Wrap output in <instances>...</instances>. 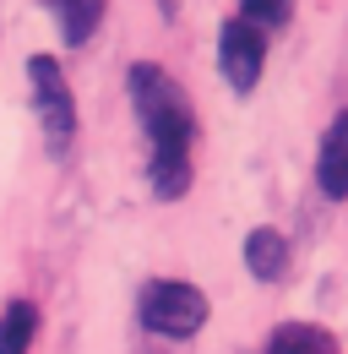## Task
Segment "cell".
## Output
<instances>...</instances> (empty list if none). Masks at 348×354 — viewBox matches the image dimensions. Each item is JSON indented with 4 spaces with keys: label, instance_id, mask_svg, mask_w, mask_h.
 <instances>
[{
    "label": "cell",
    "instance_id": "1",
    "mask_svg": "<svg viewBox=\"0 0 348 354\" xmlns=\"http://www.w3.org/2000/svg\"><path fill=\"white\" fill-rule=\"evenodd\" d=\"M126 93H130V109H136L142 131H147V147H153V158H147L153 196L158 202H180L191 191V142H196L191 93L153 60H136L126 71Z\"/></svg>",
    "mask_w": 348,
    "mask_h": 354
},
{
    "label": "cell",
    "instance_id": "2",
    "mask_svg": "<svg viewBox=\"0 0 348 354\" xmlns=\"http://www.w3.org/2000/svg\"><path fill=\"white\" fill-rule=\"evenodd\" d=\"M136 316L153 338H169V344H185L207 327V295L185 278H153L142 283V300H136Z\"/></svg>",
    "mask_w": 348,
    "mask_h": 354
},
{
    "label": "cell",
    "instance_id": "3",
    "mask_svg": "<svg viewBox=\"0 0 348 354\" xmlns=\"http://www.w3.org/2000/svg\"><path fill=\"white\" fill-rule=\"evenodd\" d=\"M28 88H33V115H39L44 147L55 158H66V147L77 136V98H71V82H66L55 55H28Z\"/></svg>",
    "mask_w": 348,
    "mask_h": 354
},
{
    "label": "cell",
    "instance_id": "4",
    "mask_svg": "<svg viewBox=\"0 0 348 354\" xmlns=\"http://www.w3.org/2000/svg\"><path fill=\"white\" fill-rule=\"evenodd\" d=\"M218 71L234 93H251L261 82V71H267V33H256L240 17H229L218 28Z\"/></svg>",
    "mask_w": 348,
    "mask_h": 354
},
{
    "label": "cell",
    "instance_id": "5",
    "mask_svg": "<svg viewBox=\"0 0 348 354\" xmlns=\"http://www.w3.org/2000/svg\"><path fill=\"white\" fill-rule=\"evenodd\" d=\"M316 185L327 202H343L348 196V109L332 115V126L321 131V147H316Z\"/></svg>",
    "mask_w": 348,
    "mask_h": 354
},
{
    "label": "cell",
    "instance_id": "6",
    "mask_svg": "<svg viewBox=\"0 0 348 354\" xmlns=\"http://www.w3.org/2000/svg\"><path fill=\"white\" fill-rule=\"evenodd\" d=\"M240 257H245V272H251V278L278 283V278L289 272V240H283L278 229H267V223H261V229L245 234V251H240Z\"/></svg>",
    "mask_w": 348,
    "mask_h": 354
},
{
    "label": "cell",
    "instance_id": "7",
    "mask_svg": "<svg viewBox=\"0 0 348 354\" xmlns=\"http://www.w3.org/2000/svg\"><path fill=\"white\" fill-rule=\"evenodd\" d=\"M104 6H109V0H44V11L55 17L60 39H66L71 49L87 44V39L98 33V22H104Z\"/></svg>",
    "mask_w": 348,
    "mask_h": 354
},
{
    "label": "cell",
    "instance_id": "8",
    "mask_svg": "<svg viewBox=\"0 0 348 354\" xmlns=\"http://www.w3.org/2000/svg\"><path fill=\"white\" fill-rule=\"evenodd\" d=\"M267 354H338L332 333L316 327V322H283L272 338H267Z\"/></svg>",
    "mask_w": 348,
    "mask_h": 354
},
{
    "label": "cell",
    "instance_id": "9",
    "mask_svg": "<svg viewBox=\"0 0 348 354\" xmlns=\"http://www.w3.org/2000/svg\"><path fill=\"white\" fill-rule=\"evenodd\" d=\"M39 338V306L33 300H11L0 310V354H28Z\"/></svg>",
    "mask_w": 348,
    "mask_h": 354
},
{
    "label": "cell",
    "instance_id": "10",
    "mask_svg": "<svg viewBox=\"0 0 348 354\" xmlns=\"http://www.w3.org/2000/svg\"><path fill=\"white\" fill-rule=\"evenodd\" d=\"M289 17H294V0H240V22H251L256 33L289 28Z\"/></svg>",
    "mask_w": 348,
    "mask_h": 354
},
{
    "label": "cell",
    "instance_id": "11",
    "mask_svg": "<svg viewBox=\"0 0 348 354\" xmlns=\"http://www.w3.org/2000/svg\"><path fill=\"white\" fill-rule=\"evenodd\" d=\"M174 6H180V0H158V11H164V17H174Z\"/></svg>",
    "mask_w": 348,
    "mask_h": 354
}]
</instances>
